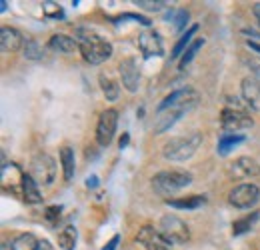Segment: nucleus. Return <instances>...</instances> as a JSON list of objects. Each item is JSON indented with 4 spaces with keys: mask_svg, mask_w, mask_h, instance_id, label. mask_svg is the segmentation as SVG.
<instances>
[{
    "mask_svg": "<svg viewBox=\"0 0 260 250\" xmlns=\"http://www.w3.org/2000/svg\"><path fill=\"white\" fill-rule=\"evenodd\" d=\"M200 94L194 88H180L168 94L156 108V122H154V134H164L176 124L186 112H190L198 104Z\"/></svg>",
    "mask_w": 260,
    "mask_h": 250,
    "instance_id": "obj_1",
    "label": "nucleus"
},
{
    "mask_svg": "<svg viewBox=\"0 0 260 250\" xmlns=\"http://www.w3.org/2000/svg\"><path fill=\"white\" fill-rule=\"evenodd\" d=\"M76 42H78V50L82 58L88 64H102L112 56V44L94 32L78 30Z\"/></svg>",
    "mask_w": 260,
    "mask_h": 250,
    "instance_id": "obj_2",
    "label": "nucleus"
},
{
    "mask_svg": "<svg viewBox=\"0 0 260 250\" xmlns=\"http://www.w3.org/2000/svg\"><path fill=\"white\" fill-rule=\"evenodd\" d=\"M202 144V134L200 132H192L188 136H176L170 138L162 148V157L172 162H184L188 158L196 154V150Z\"/></svg>",
    "mask_w": 260,
    "mask_h": 250,
    "instance_id": "obj_3",
    "label": "nucleus"
},
{
    "mask_svg": "<svg viewBox=\"0 0 260 250\" xmlns=\"http://www.w3.org/2000/svg\"><path fill=\"white\" fill-rule=\"evenodd\" d=\"M192 184V174L180 168L172 170H162L152 176V188L158 196H172L174 192Z\"/></svg>",
    "mask_w": 260,
    "mask_h": 250,
    "instance_id": "obj_4",
    "label": "nucleus"
},
{
    "mask_svg": "<svg viewBox=\"0 0 260 250\" xmlns=\"http://www.w3.org/2000/svg\"><path fill=\"white\" fill-rule=\"evenodd\" d=\"M220 126L228 134H240L242 130H250L254 126V120L248 116V112L240 104L228 102V106L222 110V116H220Z\"/></svg>",
    "mask_w": 260,
    "mask_h": 250,
    "instance_id": "obj_5",
    "label": "nucleus"
},
{
    "mask_svg": "<svg viewBox=\"0 0 260 250\" xmlns=\"http://www.w3.org/2000/svg\"><path fill=\"white\" fill-rule=\"evenodd\" d=\"M160 232L170 244H186L190 240V230L186 222L174 214H166L160 218Z\"/></svg>",
    "mask_w": 260,
    "mask_h": 250,
    "instance_id": "obj_6",
    "label": "nucleus"
},
{
    "mask_svg": "<svg viewBox=\"0 0 260 250\" xmlns=\"http://www.w3.org/2000/svg\"><path fill=\"white\" fill-rule=\"evenodd\" d=\"M30 176L40 186H50L56 178V162L50 154H36L30 162Z\"/></svg>",
    "mask_w": 260,
    "mask_h": 250,
    "instance_id": "obj_7",
    "label": "nucleus"
},
{
    "mask_svg": "<svg viewBox=\"0 0 260 250\" xmlns=\"http://www.w3.org/2000/svg\"><path fill=\"white\" fill-rule=\"evenodd\" d=\"M260 198V188L256 184H250V182H244V184H238L230 190L228 194V200L232 206L240 208V210H246V208H252Z\"/></svg>",
    "mask_w": 260,
    "mask_h": 250,
    "instance_id": "obj_8",
    "label": "nucleus"
},
{
    "mask_svg": "<svg viewBox=\"0 0 260 250\" xmlns=\"http://www.w3.org/2000/svg\"><path fill=\"white\" fill-rule=\"evenodd\" d=\"M116 124H118V112L114 108H108L100 114L96 126V142L100 146H108L116 134Z\"/></svg>",
    "mask_w": 260,
    "mask_h": 250,
    "instance_id": "obj_9",
    "label": "nucleus"
},
{
    "mask_svg": "<svg viewBox=\"0 0 260 250\" xmlns=\"http://www.w3.org/2000/svg\"><path fill=\"white\" fill-rule=\"evenodd\" d=\"M228 174L234 180H250L260 174V164L250 157H240L236 158L230 166H228Z\"/></svg>",
    "mask_w": 260,
    "mask_h": 250,
    "instance_id": "obj_10",
    "label": "nucleus"
},
{
    "mask_svg": "<svg viewBox=\"0 0 260 250\" xmlns=\"http://www.w3.org/2000/svg\"><path fill=\"white\" fill-rule=\"evenodd\" d=\"M118 72H120V80H122V86L128 90V92H136L138 86H140V70H138V64L136 58H124L122 63L118 64Z\"/></svg>",
    "mask_w": 260,
    "mask_h": 250,
    "instance_id": "obj_11",
    "label": "nucleus"
},
{
    "mask_svg": "<svg viewBox=\"0 0 260 250\" xmlns=\"http://www.w3.org/2000/svg\"><path fill=\"white\" fill-rule=\"evenodd\" d=\"M138 46L144 58H152V56H164V46L160 34L154 30H146L138 36Z\"/></svg>",
    "mask_w": 260,
    "mask_h": 250,
    "instance_id": "obj_12",
    "label": "nucleus"
},
{
    "mask_svg": "<svg viewBox=\"0 0 260 250\" xmlns=\"http://www.w3.org/2000/svg\"><path fill=\"white\" fill-rule=\"evenodd\" d=\"M24 42L26 40L22 38V34L16 30V28L2 26V30H0V48H2V52H6V54L16 52V50L24 48Z\"/></svg>",
    "mask_w": 260,
    "mask_h": 250,
    "instance_id": "obj_13",
    "label": "nucleus"
},
{
    "mask_svg": "<svg viewBox=\"0 0 260 250\" xmlns=\"http://www.w3.org/2000/svg\"><path fill=\"white\" fill-rule=\"evenodd\" d=\"M136 240L146 250L158 248V246H172L162 236V232L156 230V228H152V226H142L140 232H138V236H136Z\"/></svg>",
    "mask_w": 260,
    "mask_h": 250,
    "instance_id": "obj_14",
    "label": "nucleus"
},
{
    "mask_svg": "<svg viewBox=\"0 0 260 250\" xmlns=\"http://www.w3.org/2000/svg\"><path fill=\"white\" fill-rule=\"evenodd\" d=\"M240 92L246 102V106H250L252 110L260 112V82L254 78H244L240 84Z\"/></svg>",
    "mask_w": 260,
    "mask_h": 250,
    "instance_id": "obj_15",
    "label": "nucleus"
},
{
    "mask_svg": "<svg viewBox=\"0 0 260 250\" xmlns=\"http://www.w3.org/2000/svg\"><path fill=\"white\" fill-rule=\"evenodd\" d=\"M20 190H22V198L28 202V204H38L42 202V194L38 190V184L30 174H22L20 176Z\"/></svg>",
    "mask_w": 260,
    "mask_h": 250,
    "instance_id": "obj_16",
    "label": "nucleus"
},
{
    "mask_svg": "<svg viewBox=\"0 0 260 250\" xmlns=\"http://www.w3.org/2000/svg\"><path fill=\"white\" fill-rule=\"evenodd\" d=\"M48 48L54 50V52H60V54H72V52L78 48V42H76L72 36L54 34V36L48 40Z\"/></svg>",
    "mask_w": 260,
    "mask_h": 250,
    "instance_id": "obj_17",
    "label": "nucleus"
},
{
    "mask_svg": "<svg viewBox=\"0 0 260 250\" xmlns=\"http://www.w3.org/2000/svg\"><path fill=\"white\" fill-rule=\"evenodd\" d=\"M204 202H206V198L200 196V194H192V196H186V198H168L166 200L168 206L178 208V210H196Z\"/></svg>",
    "mask_w": 260,
    "mask_h": 250,
    "instance_id": "obj_18",
    "label": "nucleus"
},
{
    "mask_svg": "<svg viewBox=\"0 0 260 250\" xmlns=\"http://www.w3.org/2000/svg\"><path fill=\"white\" fill-rule=\"evenodd\" d=\"M60 164H62V174L64 180H72L74 178V170H76V160H74V150L70 146H62L60 148Z\"/></svg>",
    "mask_w": 260,
    "mask_h": 250,
    "instance_id": "obj_19",
    "label": "nucleus"
},
{
    "mask_svg": "<svg viewBox=\"0 0 260 250\" xmlns=\"http://www.w3.org/2000/svg\"><path fill=\"white\" fill-rule=\"evenodd\" d=\"M244 140H246V136H244V134H228V132H224V134L220 136V140H218V148H216V150H218V154L226 157L234 146L242 144Z\"/></svg>",
    "mask_w": 260,
    "mask_h": 250,
    "instance_id": "obj_20",
    "label": "nucleus"
},
{
    "mask_svg": "<svg viewBox=\"0 0 260 250\" xmlns=\"http://www.w3.org/2000/svg\"><path fill=\"white\" fill-rule=\"evenodd\" d=\"M196 32H198V24H192L188 30L180 36V40L174 44V48H172V52H170V56H172V58H180V56L184 54V50L192 44V36H194Z\"/></svg>",
    "mask_w": 260,
    "mask_h": 250,
    "instance_id": "obj_21",
    "label": "nucleus"
},
{
    "mask_svg": "<svg viewBox=\"0 0 260 250\" xmlns=\"http://www.w3.org/2000/svg\"><path fill=\"white\" fill-rule=\"evenodd\" d=\"M100 88H102V92L106 96V100H110V102L118 100V96H120V86H118V82L112 80L110 76L100 74Z\"/></svg>",
    "mask_w": 260,
    "mask_h": 250,
    "instance_id": "obj_22",
    "label": "nucleus"
},
{
    "mask_svg": "<svg viewBox=\"0 0 260 250\" xmlns=\"http://www.w3.org/2000/svg\"><path fill=\"white\" fill-rule=\"evenodd\" d=\"M76 240H78V232L74 226H66L58 232V246L64 250H74L76 246Z\"/></svg>",
    "mask_w": 260,
    "mask_h": 250,
    "instance_id": "obj_23",
    "label": "nucleus"
},
{
    "mask_svg": "<svg viewBox=\"0 0 260 250\" xmlns=\"http://www.w3.org/2000/svg\"><path fill=\"white\" fill-rule=\"evenodd\" d=\"M38 244H40V240H36L34 234L26 232V234H20L12 240L10 250H38Z\"/></svg>",
    "mask_w": 260,
    "mask_h": 250,
    "instance_id": "obj_24",
    "label": "nucleus"
},
{
    "mask_svg": "<svg viewBox=\"0 0 260 250\" xmlns=\"http://www.w3.org/2000/svg\"><path fill=\"white\" fill-rule=\"evenodd\" d=\"M256 220H258V212H252V214H248V216H244V218L234 220V222H232V234H234V236H240V234L252 230V226H254Z\"/></svg>",
    "mask_w": 260,
    "mask_h": 250,
    "instance_id": "obj_25",
    "label": "nucleus"
},
{
    "mask_svg": "<svg viewBox=\"0 0 260 250\" xmlns=\"http://www.w3.org/2000/svg\"><path fill=\"white\" fill-rule=\"evenodd\" d=\"M202 44H204V38H198V40H194V42L184 50V54L180 56V63H178V68H180V70H184L186 64H190V60L196 56V52L202 48Z\"/></svg>",
    "mask_w": 260,
    "mask_h": 250,
    "instance_id": "obj_26",
    "label": "nucleus"
},
{
    "mask_svg": "<svg viewBox=\"0 0 260 250\" xmlns=\"http://www.w3.org/2000/svg\"><path fill=\"white\" fill-rule=\"evenodd\" d=\"M24 56L28 58V60H42V56H44V50H42V46L32 40V38H28L26 42H24Z\"/></svg>",
    "mask_w": 260,
    "mask_h": 250,
    "instance_id": "obj_27",
    "label": "nucleus"
},
{
    "mask_svg": "<svg viewBox=\"0 0 260 250\" xmlns=\"http://www.w3.org/2000/svg\"><path fill=\"white\" fill-rule=\"evenodd\" d=\"M134 4L142 10H148V12H160L166 8L164 0H134Z\"/></svg>",
    "mask_w": 260,
    "mask_h": 250,
    "instance_id": "obj_28",
    "label": "nucleus"
},
{
    "mask_svg": "<svg viewBox=\"0 0 260 250\" xmlns=\"http://www.w3.org/2000/svg\"><path fill=\"white\" fill-rule=\"evenodd\" d=\"M188 18H190V14H188L186 10H178L176 14H174V12L166 14V20H168V22H170V20L176 22V30H182V28L188 24Z\"/></svg>",
    "mask_w": 260,
    "mask_h": 250,
    "instance_id": "obj_29",
    "label": "nucleus"
},
{
    "mask_svg": "<svg viewBox=\"0 0 260 250\" xmlns=\"http://www.w3.org/2000/svg\"><path fill=\"white\" fill-rule=\"evenodd\" d=\"M42 8H44V14H46L48 18H60V16H62V8H60L56 2H44Z\"/></svg>",
    "mask_w": 260,
    "mask_h": 250,
    "instance_id": "obj_30",
    "label": "nucleus"
},
{
    "mask_svg": "<svg viewBox=\"0 0 260 250\" xmlns=\"http://www.w3.org/2000/svg\"><path fill=\"white\" fill-rule=\"evenodd\" d=\"M60 212H62V206H48L46 212H44V218L54 224L56 220L60 218Z\"/></svg>",
    "mask_w": 260,
    "mask_h": 250,
    "instance_id": "obj_31",
    "label": "nucleus"
},
{
    "mask_svg": "<svg viewBox=\"0 0 260 250\" xmlns=\"http://www.w3.org/2000/svg\"><path fill=\"white\" fill-rule=\"evenodd\" d=\"M118 242H120V236H118V234H114V236L108 240V244H106V246H104L102 250H116Z\"/></svg>",
    "mask_w": 260,
    "mask_h": 250,
    "instance_id": "obj_32",
    "label": "nucleus"
},
{
    "mask_svg": "<svg viewBox=\"0 0 260 250\" xmlns=\"http://www.w3.org/2000/svg\"><path fill=\"white\" fill-rule=\"evenodd\" d=\"M38 250H52V246H50V242H48V240H40Z\"/></svg>",
    "mask_w": 260,
    "mask_h": 250,
    "instance_id": "obj_33",
    "label": "nucleus"
},
{
    "mask_svg": "<svg viewBox=\"0 0 260 250\" xmlns=\"http://www.w3.org/2000/svg\"><path fill=\"white\" fill-rule=\"evenodd\" d=\"M96 184H98V178H96V176H90V178L86 180V186H88V188H94Z\"/></svg>",
    "mask_w": 260,
    "mask_h": 250,
    "instance_id": "obj_34",
    "label": "nucleus"
},
{
    "mask_svg": "<svg viewBox=\"0 0 260 250\" xmlns=\"http://www.w3.org/2000/svg\"><path fill=\"white\" fill-rule=\"evenodd\" d=\"M248 48H250V50H254V52H258V54H260V44H258V42H250V40H248Z\"/></svg>",
    "mask_w": 260,
    "mask_h": 250,
    "instance_id": "obj_35",
    "label": "nucleus"
},
{
    "mask_svg": "<svg viewBox=\"0 0 260 250\" xmlns=\"http://www.w3.org/2000/svg\"><path fill=\"white\" fill-rule=\"evenodd\" d=\"M126 142H128V134H124V136L120 138V148H124V146H126Z\"/></svg>",
    "mask_w": 260,
    "mask_h": 250,
    "instance_id": "obj_36",
    "label": "nucleus"
},
{
    "mask_svg": "<svg viewBox=\"0 0 260 250\" xmlns=\"http://www.w3.org/2000/svg\"><path fill=\"white\" fill-rule=\"evenodd\" d=\"M254 16L258 18V24H260V2L256 4V6H254Z\"/></svg>",
    "mask_w": 260,
    "mask_h": 250,
    "instance_id": "obj_37",
    "label": "nucleus"
},
{
    "mask_svg": "<svg viewBox=\"0 0 260 250\" xmlns=\"http://www.w3.org/2000/svg\"><path fill=\"white\" fill-rule=\"evenodd\" d=\"M6 4H8V2H6V0H2V2H0V10H2V12H6V8H8V6H6Z\"/></svg>",
    "mask_w": 260,
    "mask_h": 250,
    "instance_id": "obj_38",
    "label": "nucleus"
},
{
    "mask_svg": "<svg viewBox=\"0 0 260 250\" xmlns=\"http://www.w3.org/2000/svg\"><path fill=\"white\" fill-rule=\"evenodd\" d=\"M152 250H170V246H158V248H152Z\"/></svg>",
    "mask_w": 260,
    "mask_h": 250,
    "instance_id": "obj_39",
    "label": "nucleus"
}]
</instances>
